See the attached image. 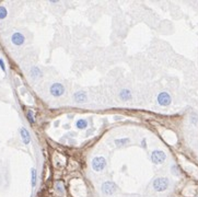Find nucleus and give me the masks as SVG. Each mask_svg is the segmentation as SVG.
Returning a JSON list of instances; mask_svg holds the SVG:
<instances>
[{
  "label": "nucleus",
  "instance_id": "nucleus-2",
  "mask_svg": "<svg viewBox=\"0 0 198 197\" xmlns=\"http://www.w3.org/2000/svg\"><path fill=\"white\" fill-rule=\"evenodd\" d=\"M101 189H102V193L104 195L112 196V195H114L117 192V185L114 182H112V181H106V182H104L102 184Z\"/></svg>",
  "mask_w": 198,
  "mask_h": 197
},
{
  "label": "nucleus",
  "instance_id": "nucleus-4",
  "mask_svg": "<svg viewBox=\"0 0 198 197\" xmlns=\"http://www.w3.org/2000/svg\"><path fill=\"white\" fill-rule=\"evenodd\" d=\"M49 93L54 97H63V93H65V87L59 82H54L49 88Z\"/></svg>",
  "mask_w": 198,
  "mask_h": 197
},
{
  "label": "nucleus",
  "instance_id": "nucleus-1",
  "mask_svg": "<svg viewBox=\"0 0 198 197\" xmlns=\"http://www.w3.org/2000/svg\"><path fill=\"white\" fill-rule=\"evenodd\" d=\"M170 185V181L167 180V177H157L154 181H153V189L157 192H164L167 191V187Z\"/></svg>",
  "mask_w": 198,
  "mask_h": 197
},
{
  "label": "nucleus",
  "instance_id": "nucleus-16",
  "mask_svg": "<svg viewBox=\"0 0 198 197\" xmlns=\"http://www.w3.org/2000/svg\"><path fill=\"white\" fill-rule=\"evenodd\" d=\"M26 117H28V120H29V122L31 124H34L35 123V118H34V113H33V111H28V115H26Z\"/></svg>",
  "mask_w": 198,
  "mask_h": 197
},
{
  "label": "nucleus",
  "instance_id": "nucleus-6",
  "mask_svg": "<svg viewBox=\"0 0 198 197\" xmlns=\"http://www.w3.org/2000/svg\"><path fill=\"white\" fill-rule=\"evenodd\" d=\"M157 100H158L159 104L162 106H167L171 104V102H172L171 95H170L167 92H161V93H159Z\"/></svg>",
  "mask_w": 198,
  "mask_h": 197
},
{
  "label": "nucleus",
  "instance_id": "nucleus-15",
  "mask_svg": "<svg viewBox=\"0 0 198 197\" xmlns=\"http://www.w3.org/2000/svg\"><path fill=\"white\" fill-rule=\"evenodd\" d=\"M32 186L34 187L36 185V179H37V174H36V170L32 169Z\"/></svg>",
  "mask_w": 198,
  "mask_h": 197
},
{
  "label": "nucleus",
  "instance_id": "nucleus-9",
  "mask_svg": "<svg viewBox=\"0 0 198 197\" xmlns=\"http://www.w3.org/2000/svg\"><path fill=\"white\" fill-rule=\"evenodd\" d=\"M20 134H21V137H22L23 143H25V145H29L31 143V136H30V133L28 131V129L22 127L20 129Z\"/></svg>",
  "mask_w": 198,
  "mask_h": 197
},
{
  "label": "nucleus",
  "instance_id": "nucleus-17",
  "mask_svg": "<svg viewBox=\"0 0 198 197\" xmlns=\"http://www.w3.org/2000/svg\"><path fill=\"white\" fill-rule=\"evenodd\" d=\"M8 15V11H7V9L5 7H0V19L2 20L5 18Z\"/></svg>",
  "mask_w": 198,
  "mask_h": 197
},
{
  "label": "nucleus",
  "instance_id": "nucleus-12",
  "mask_svg": "<svg viewBox=\"0 0 198 197\" xmlns=\"http://www.w3.org/2000/svg\"><path fill=\"white\" fill-rule=\"evenodd\" d=\"M76 126H77L78 129H86L89 124H88V120H84V118H80V120H77V123H76Z\"/></svg>",
  "mask_w": 198,
  "mask_h": 197
},
{
  "label": "nucleus",
  "instance_id": "nucleus-11",
  "mask_svg": "<svg viewBox=\"0 0 198 197\" xmlns=\"http://www.w3.org/2000/svg\"><path fill=\"white\" fill-rule=\"evenodd\" d=\"M55 189L59 195H65V186H63V183L61 181H58V182L55 183Z\"/></svg>",
  "mask_w": 198,
  "mask_h": 197
},
{
  "label": "nucleus",
  "instance_id": "nucleus-14",
  "mask_svg": "<svg viewBox=\"0 0 198 197\" xmlns=\"http://www.w3.org/2000/svg\"><path fill=\"white\" fill-rule=\"evenodd\" d=\"M31 74L32 77L34 78H38V77H42V71H41V69L38 67H33L31 69Z\"/></svg>",
  "mask_w": 198,
  "mask_h": 197
},
{
  "label": "nucleus",
  "instance_id": "nucleus-7",
  "mask_svg": "<svg viewBox=\"0 0 198 197\" xmlns=\"http://www.w3.org/2000/svg\"><path fill=\"white\" fill-rule=\"evenodd\" d=\"M11 42H12V44H15V45L21 46L24 44V42H25V37H24V35H23L22 33H20V32H15V33H13L11 36Z\"/></svg>",
  "mask_w": 198,
  "mask_h": 197
},
{
  "label": "nucleus",
  "instance_id": "nucleus-10",
  "mask_svg": "<svg viewBox=\"0 0 198 197\" xmlns=\"http://www.w3.org/2000/svg\"><path fill=\"white\" fill-rule=\"evenodd\" d=\"M119 99L122 101H128L131 99V92L128 89H123L121 92H119Z\"/></svg>",
  "mask_w": 198,
  "mask_h": 197
},
{
  "label": "nucleus",
  "instance_id": "nucleus-18",
  "mask_svg": "<svg viewBox=\"0 0 198 197\" xmlns=\"http://www.w3.org/2000/svg\"><path fill=\"white\" fill-rule=\"evenodd\" d=\"M0 68L2 69V71H5L6 70V67H5V63H3V60L0 58Z\"/></svg>",
  "mask_w": 198,
  "mask_h": 197
},
{
  "label": "nucleus",
  "instance_id": "nucleus-19",
  "mask_svg": "<svg viewBox=\"0 0 198 197\" xmlns=\"http://www.w3.org/2000/svg\"><path fill=\"white\" fill-rule=\"evenodd\" d=\"M141 145H142V147H144V148H146V139L142 140V143H141Z\"/></svg>",
  "mask_w": 198,
  "mask_h": 197
},
{
  "label": "nucleus",
  "instance_id": "nucleus-13",
  "mask_svg": "<svg viewBox=\"0 0 198 197\" xmlns=\"http://www.w3.org/2000/svg\"><path fill=\"white\" fill-rule=\"evenodd\" d=\"M130 141L129 138H118V139L115 140V145L117 147H124L126 146V145H128Z\"/></svg>",
  "mask_w": 198,
  "mask_h": 197
},
{
  "label": "nucleus",
  "instance_id": "nucleus-8",
  "mask_svg": "<svg viewBox=\"0 0 198 197\" xmlns=\"http://www.w3.org/2000/svg\"><path fill=\"white\" fill-rule=\"evenodd\" d=\"M73 100L76 103H84L86 101V93L84 91H78L73 94Z\"/></svg>",
  "mask_w": 198,
  "mask_h": 197
},
{
  "label": "nucleus",
  "instance_id": "nucleus-3",
  "mask_svg": "<svg viewBox=\"0 0 198 197\" xmlns=\"http://www.w3.org/2000/svg\"><path fill=\"white\" fill-rule=\"evenodd\" d=\"M91 166L95 172H102L106 168V160L104 157H95L92 159Z\"/></svg>",
  "mask_w": 198,
  "mask_h": 197
},
{
  "label": "nucleus",
  "instance_id": "nucleus-5",
  "mask_svg": "<svg viewBox=\"0 0 198 197\" xmlns=\"http://www.w3.org/2000/svg\"><path fill=\"white\" fill-rule=\"evenodd\" d=\"M167 159V154L164 153L162 150H154L151 153V161L154 164H162Z\"/></svg>",
  "mask_w": 198,
  "mask_h": 197
}]
</instances>
